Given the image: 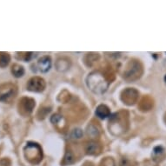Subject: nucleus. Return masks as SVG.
Here are the masks:
<instances>
[{"instance_id":"4468645a","label":"nucleus","mask_w":166,"mask_h":166,"mask_svg":"<svg viewBox=\"0 0 166 166\" xmlns=\"http://www.w3.org/2000/svg\"><path fill=\"white\" fill-rule=\"evenodd\" d=\"M75 161V157L71 151H67L65 152L64 158V163L65 165H70Z\"/></svg>"},{"instance_id":"6e6552de","label":"nucleus","mask_w":166,"mask_h":166,"mask_svg":"<svg viewBox=\"0 0 166 166\" xmlns=\"http://www.w3.org/2000/svg\"><path fill=\"white\" fill-rule=\"evenodd\" d=\"M100 151V146L97 142L90 141L85 145V152L87 155H96Z\"/></svg>"},{"instance_id":"f257e3e1","label":"nucleus","mask_w":166,"mask_h":166,"mask_svg":"<svg viewBox=\"0 0 166 166\" xmlns=\"http://www.w3.org/2000/svg\"><path fill=\"white\" fill-rule=\"evenodd\" d=\"M86 85L94 94L102 95L108 90L110 83L101 72H93L86 78Z\"/></svg>"},{"instance_id":"0eeeda50","label":"nucleus","mask_w":166,"mask_h":166,"mask_svg":"<svg viewBox=\"0 0 166 166\" xmlns=\"http://www.w3.org/2000/svg\"><path fill=\"white\" fill-rule=\"evenodd\" d=\"M70 66H71L70 60L65 57L58 58L56 62V69H57V71L60 72H66L68 69H70Z\"/></svg>"},{"instance_id":"20e7f679","label":"nucleus","mask_w":166,"mask_h":166,"mask_svg":"<svg viewBox=\"0 0 166 166\" xmlns=\"http://www.w3.org/2000/svg\"><path fill=\"white\" fill-rule=\"evenodd\" d=\"M137 98H138V92L135 89H131V88H128L125 91H123L122 96H121L122 101L125 103V104H128V105L134 104L136 103Z\"/></svg>"},{"instance_id":"dca6fc26","label":"nucleus","mask_w":166,"mask_h":166,"mask_svg":"<svg viewBox=\"0 0 166 166\" xmlns=\"http://www.w3.org/2000/svg\"><path fill=\"white\" fill-rule=\"evenodd\" d=\"M61 119H62L61 116H59V115L56 114V115H53L52 117H51V123H53V124H57V123L59 122V120H61Z\"/></svg>"},{"instance_id":"9b49d317","label":"nucleus","mask_w":166,"mask_h":166,"mask_svg":"<svg viewBox=\"0 0 166 166\" xmlns=\"http://www.w3.org/2000/svg\"><path fill=\"white\" fill-rule=\"evenodd\" d=\"M86 133L88 137H90L91 138H96L99 136L100 132L98 127L94 125H88V127L86 129Z\"/></svg>"},{"instance_id":"2eb2a0df","label":"nucleus","mask_w":166,"mask_h":166,"mask_svg":"<svg viewBox=\"0 0 166 166\" xmlns=\"http://www.w3.org/2000/svg\"><path fill=\"white\" fill-rule=\"evenodd\" d=\"M83 135V131L79 128L74 129L71 133V138L72 139H80Z\"/></svg>"},{"instance_id":"423d86ee","label":"nucleus","mask_w":166,"mask_h":166,"mask_svg":"<svg viewBox=\"0 0 166 166\" xmlns=\"http://www.w3.org/2000/svg\"><path fill=\"white\" fill-rule=\"evenodd\" d=\"M96 116L100 119H105L110 116V110L105 104H100L96 109Z\"/></svg>"},{"instance_id":"f03ea898","label":"nucleus","mask_w":166,"mask_h":166,"mask_svg":"<svg viewBox=\"0 0 166 166\" xmlns=\"http://www.w3.org/2000/svg\"><path fill=\"white\" fill-rule=\"evenodd\" d=\"M143 73V68L139 62L137 61H131L125 69L124 73L125 79L128 81H134L139 78Z\"/></svg>"},{"instance_id":"7ed1b4c3","label":"nucleus","mask_w":166,"mask_h":166,"mask_svg":"<svg viewBox=\"0 0 166 166\" xmlns=\"http://www.w3.org/2000/svg\"><path fill=\"white\" fill-rule=\"evenodd\" d=\"M46 83L40 77H33L27 83V90L32 92H42L45 91Z\"/></svg>"},{"instance_id":"f8f14e48","label":"nucleus","mask_w":166,"mask_h":166,"mask_svg":"<svg viewBox=\"0 0 166 166\" xmlns=\"http://www.w3.org/2000/svg\"><path fill=\"white\" fill-rule=\"evenodd\" d=\"M12 73L15 78H21L24 74V69L20 64H14L12 67Z\"/></svg>"},{"instance_id":"1a4fd4ad","label":"nucleus","mask_w":166,"mask_h":166,"mask_svg":"<svg viewBox=\"0 0 166 166\" xmlns=\"http://www.w3.org/2000/svg\"><path fill=\"white\" fill-rule=\"evenodd\" d=\"M22 106H23L24 110L26 111L27 113L30 114L32 112V110L35 107V101L32 98H24L22 99Z\"/></svg>"},{"instance_id":"f3484780","label":"nucleus","mask_w":166,"mask_h":166,"mask_svg":"<svg viewBox=\"0 0 166 166\" xmlns=\"http://www.w3.org/2000/svg\"><path fill=\"white\" fill-rule=\"evenodd\" d=\"M164 82H165V83H166V75L164 76Z\"/></svg>"},{"instance_id":"9d476101","label":"nucleus","mask_w":166,"mask_h":166,"mask_svg":"<svg viewBox=\"0 0 166 166\" xmlns=\"http://www.w3.org/2000/svg\"><path fill=\"white\" fill-rule=\"evenodd\" d=\"M15 94L16 92L14 88H8L7 91L2 92V94L0 95V100L3 102H9L15 97Z\"/></svg>"},{"instance_id":"ddd939ff","label":"nucleus","mask_w":166,"mask_h":166,"mask_svg":"<svg viewBox=\"0 0 166 166\" xmlns=\"http://www.w3.org/2000/svg\"><path fill=\"white\" fill-rule=\"evenodd\" d=\"M11 61V57L8 53H0V67H6Z\"/></svg>"},{"instance_id":"39448f33","label":"nucleus","mask_w":166,"mask_h":166,"mask_svg":"<svg viewBox=\"0 0 166 166\" xmlns=\"http://www.w3.org/2000/svg\"><path fill=\"white\" fill-rule=\"evenodd\" d=\"M38 71L42 73L48 72L51 68V58L49 56H43L41 58H39L38 61Z\"/></svg>"}]
</instances>
